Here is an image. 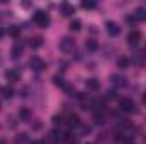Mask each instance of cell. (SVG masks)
<instances>
[{
    "label": "cell",
    "mask_w": 146,
    "mask_h": 144,
    "mask_svg": "<svg viewBox=\"0 0 146 144\" xmlns=\"http://www.w3.org/2000/svg\"><path fill=\"white\" fill-rule=\"evenodd\" d=\"M33 19H34V22H36L39 27H48L49 26V15L44 10H36Z\"/></svg>",
    "instance_id": "obj_1"
},
{
    "label": "cell",
    "mask_w": 146,
    "mask_h": 144,
    "mask_svg": "<svg viewBox=\"0 0 146 144\" xmlns=\"http://www.w3.org/2000/svg\"><path fill=\"white\" fill-rule=\"evenodd\" d=\"M73 48H75V41L72 37H65L60 41V49L63 53H70V51H73Z\"/></svg>",
    "instance_id": "obj_2"
},
{
    "label": "cell",
    "mask_w": 146,
    "mask_h": 144,
    "mask_svg": "<svg viewBox=\"0 0 146 144\" xmlns=\"http://www.w3.org/2000/svg\"><path fill=\"white\" fill-rule=\"evenodd\" d=\"M22 53H24V42H15L12 46V49H10V58L17 59V58L22 56Z\"/></svg>",
    "instance_id": "obj_3"
},
{
    "label": "cell",
    "mask_w": 146,
    "mask_h": 144,
    "mask_svg": "<svg viewBox=\"0 0 146 144\" xmlns=\"http://www.w3.org/2000/svg\"><path fill=\"white\" fill-rule=\"evenodd\" d=\"M29 65H31V68L34 70V71H41V70H44V61L39 58V56H33L31 58V61H29Z\"/></svg>",
    "instance_id": "obj_4"
},
{
    "label": "cell",
    "mask_w": 146,
    "mask_h": 144,
    "mask_svg": "<svg viewBox=\"0 0 146 144\" xmlns=\"http://www.w3.org/2000/svg\"><path fill=\"white\" fill-rule=\"evenodd\" d=\"M119 108H121L122 112H133V110H134V102H133L131 98H121Z\"/></svg>",
    "instance_id": "obj_5"
},
{
    "label": "cell",
    "mask_w": 146,
    "mask_h": 144,
    "mask_svg": "<svg viewBox=\"0 0 146 144\" xmlns=\"http://www.w3.org/2000/svg\"><path fill=\"white\" fill-rule=\"evenodd\" d=\"M110 81H112L114 87H119V88L127 87V80H126L122 75H112V76H110Z\"/></svg>",
    "instance_id": "obj_6"
},
{
    "label": "cell",
    "mask_w": 146,
    "mask_h": 144,
    "mask_svg": "<svg viewBox=\"0 0 146 144\" xmlns=\"http://www.w3.org/2000/svg\"><path fill=\"white\" fill-rule=\"evenodd\" d=\"M106 29H107L109 36H117V34L121 32V27H119L115 22H112V20H109V22L106 24Z\"/></svg>",
    "instance_id": "obj_7"
},
{
    "label": "cell",
    "mask_w": 146,
    "mask_h": 144,
    "mask_svg": "<svg viewBox=\"0 0 146 144\" xmlns=\"http://www.w3.org/2000/svg\"><path fill=\"white\" fill-rule=\"evenodd\" d=\"M85 85H87V88H88V90H92V92H97V90L100 88V81H99V80H95V78L87 80V81H85Z\"/></svg>",
    "instance_id": "obj_8"
},
{
    "label": "cell",
    "mask_w": 146,
    "mask_h": 144,
    "mask_svg": "<svg viewBox=\"0 0 146 144\" xmlns=\"http://www.w3.org/2000/svg\"><path fill=\"white\" fill-rule=\"evenodd\" d=\"M61 14L65 15V17H70V15H73L75 14V7L73 5H70V3H61Z\"/></svg>",
    "instance_id": "obj_9"
},
{
    "label": "cell",
    "mask_w": 146,
    "mask_h": 144,
    "mask_svg": "<svg viewBox=\"0 0 146 144\" xmlns=\"http://www.w3.org/2000/svg\"><path fill=\"white\" fill-rule=\"evenodd\" d=\"M127 41H129V44H138V42L141 41V32L131 31V32L127 34Z\"/></svg>",
    "instance_id": "obj_10"
},
{
    "label": "cell",
    "mask_w": 146,
    "mask_h": 144,
    "mask_svg": "<svg viewBox=\"0 0 146 144\" xmlns=\"http://www.w3.org/2000/svg\"><path fill=\"white\" fill-rule=\"evenodd\" d=\"M5 76H7L9 81H19V78H21V75H19L17 70H9V71H5Z\"/></svg>",
    "instance_id": "obj_11"
},
{
    "label": "cell",
    "mask_w": 146,
    "mask_h": 144,
    "mask_svg": "<svg viewBox=\"0 0 146 144\" xmlns=\"http://www.w3.org/2000/svg\"><path fill=\"white\" fill-rule=\"evenodd\" d=\"M19 119H22V120H29L31 119V110L26 107L19 108Z\"/></svg>",
    "instance_id": "obj_12"
},
{
    "label": "cell",
    "mask_w": 146,
    "mask_h": 144,
    "mask_svg": "<svg viewBox=\"0 0 146 144\" xmlns=\"http://www.w3.org/2000/svg\"><path fill=\"white\" fill-rule=\"evenodd\" d=\"M66 120H68V126H70V127H80V126H82V122H80V119H78L76 115H70Z\"/></svg>",
    "instance_id": "obj_13"
},
{
    "label": "cell",
    "mask_w": 146,
    "mask_h": 144,
    "mask_svg": "<svg viewBox=\"0 0 146 144\" xmlns=\"http://www.w3.org/2000/svg\"><path fill=\"white\" fill-rule=\"evenodd\" d=\"M134 17H136V20H146V9H143V7L136 9Z\"/></svg>",
    "instance_id": "obj_14"
},
{
    "label": "cell",
    "mask_w": 146,
    "mask_h": 144,
    "mask_svg": "<svg viewBox=\"0 0 146 144\" xmlns=\"http://www.w3.org/2000/svg\"><path fill=\"white\" fill-rule=\"evenodd\" d=\"M2 97L3 98H12L14 97V88L12 87H3L2 88Z\"/></svg>",
    "instance_id": "obj_15"
},
{
    "label": "cell",
    "mask_w": 146,
    "mask_h": 144,
    "mask_svg": "<svg viewBox=\"0 0 146 144\" xmlns=\"http://www.w3.org/2000/svg\"><path fill=\"white\" fill-rule=\"evenodd\" d=\"M7 32H9L10 37H19V34H21V27H19V26H10Z\"/></svg>",
    "instance_id": "obj_16"
},
{
    "label": "cell",
    "mask_w": 146,
    "mask_h": 144,
    "mask_svg": "<svg viewBox=\"0 0 146 144\" xmlns=\"http://www.w3.org/2000/svg\"><path fill=\"white\" fill-rule=\"evenodd\" d=\"M85 48H87L88 51H97V48H99V42H97L95 39H88V41H87V44H85Z\"/></svg>",
    "instance_id": "obj_17"
},
{
    "label": "cell",
    "mask_w": 146,
    "mask_h": 144,
    "mask_svg": "<svg viewBox=\"0 0 146 144\" xmlns=\"http://www.w3.org/2000/svg\"><path fill=\"white\" fill-rule=\"evenodd\" d=\"M117 66H119V68H122V70H126V68L129 66V59H127L126 56L119 58V59H117Z\"/></svg>",
    "instance_id": "obj_18"
},
{
    "label": "cell",
    "mask_w": 146,
    "mask_h": 144,
    "mask_svg": "<svg viewBox=\"0 0 146 144\" xmlns=\"http://www.w3.org/2000/svg\"><path fill=\"white\" fill-rule=\"evenodd\" d=\"M70 29H72V31H80V29H82V22H80L78 19L72 20V24H70Z\"/></svg>",
    "instance_id": "obj_19"
},
{
    "label": "cell",
    "mask_w": 146,
    "mask_h": 144,
    "mask_svg": "<svg viewBox=\"0 0 146 144\" xmlns=\"http://www.w3.org/2000/svg\"><path fill=\"white\" fill-rule=\"evenodd\" d=\"M31 46H33L34 49L41 48V46H42V37H34V39L31 41Z\"/></svg>",
    "instance_id": "obj_20"
},
{
    "label": "cell",
    "mask_w": 146,
    "mask_h": 144,
    "mask_svg": "<svg viewBox=\"0 0 146 144\" xmlns=\"http://www.w3.org/2000/svg\"><path fill=\"white\" fill-rule=\"evenodd\" d=\"M63 141H66L68 144H76V137H73L72 134H63Z\"/></svg>",
    "instance_id": "obj_21"
},
{
    "label": "cell",
    "mask_w": 146,
    "mask_h": 144,
    "mask_svg": "<svg viewBox=\"0 0 146 144\" xmlns=\"http://www.w3.org/2000/svg\"><path fill=\"white\" fill-rule=\"evenodd\" d=\"M122 144H134V139L131 137V136H121V139H119Z\"/></svg>",
    "instance_id": "obj_22"
},
{
    "label": "cell",
    "mask_w": 146,
    "mask_h": 144,
    "mask_svg": "<svg viewBox=\"0 0 146 144\" xmlns=\"http://www.w3.org/2000/svg\"><path fill=\"white\" fill-rule=\"evenodd\" d=\"M53 80H54V85H56V87H66V85H65V80H63L61 76H58V75H56Z\"/></svg>",
    "instance_id": "obj_23"
},
{
    "label": "cell",
    "mask_w": 146,
    "mask_h": 144,
    "mask_svg": "<svg viewBox=\"0 0 146 144\" xmlns=\"http://www.w3.org/2000/svg\"><path fill=\"white\" fill-rule=\"evenodd\" d=\"M26 141H27V134H19L15 137V143L17 144H22V143H26Z\"/></svg>",
    "instance_id": "obj_24"
},
{
    "label": "cell",
    "mask_w": 146,
    "mask_h": 144,
    "mask_svg": "<svg viewBox=\"0 0 146 144\" xmlns=\"http://www.w3.org/2000/svg\"><path fill=\"white\" fill-rule=\"evenodd\" d=\"M83 9H95V2H82Z\"/></svg>",
    "instance_id": "obj_25"
},
{
    "label": "cell",
    "mask_w": 146,
    "mask_h": 144,
    "mask_svg": "<svg viewBox=\"0 0 146 144\" xmlns=\"http://www.w3.org/2000/svg\"><path fill=\"white\" fill-rule=\"evenodd\" d=\"M63 120H65V119H63L61 115H54V117H53V122H54V126H58V124L61 126V124H63Z\"/></svg>",
    "instance_id": "obj_26"
},
{
    "label": "cell",
    "mask_w": 146,
    "mask_h": 144,
    "mask_svg": "<svg viewBox=\"0 0 146 144\" xmlns=\"http://www.w3.org/2000/svg\"><path fill=\"white\" fill-rule=\"evenodd\" d=\"M126 22L134 24V22H136V17H134V15H127V17H126Z\"/></svg>",
    "instance_id": "obj_27"
},
{
    "label": "cell",
    "mask_w": 146,
    "mask_h": 144,
    "mask_svg": "<svg viewBox=\"0 0 146 144\" xmlns=\"http://www.w3.org/2000/svg\"><path fill=\"white\" fill-rule=\"evenodd\" d=\"M80 127H82V132L83 134H88L90 132V126H80Z\"/></svg>",
    "instance_id": "obj_28"
},
{
    "label": "cell",
    "mask_w": 146,
    "mask_h": 144,
    "mask_svg": "<svg viewBox=\"0 0 146 144\" xmlns=\"http://www.w3.org/2000/svg\"><path fill=\"white\" fill-rule=\"evenodd\" d=\"M41 127H42V126H41V122H36V124L33 126V129H34V131H39Z\"/></svg>",
    "instance_id": "obj_29"
},
{
    "label": "cell",
    "mask_w": 146,
    "mask_h": 144,
    "mask_svg": "<svg viewBox=\"0 0 146 144\" xmlns=\"http://www.w3.org/2000/svg\"><path fill=\"white\" fill-rule=\"evenodd\" d=\"M109 98H117V93H115V92H112V90H110V92H109Z\"/></svg>",
    "instance_id": "obj_30"
},
{
    "label": "cell",
    "mask_w": 146,
    "mask_h": 144,
    "mask_svg": "<svg viewBox=\"0 0 146 144\" xmlns=\"http://www.w3.org/2000/svg\"><path fill=\"white\" fill-rule=\"evenodd\" d=\"M5 36V31H3V29H2V27H0V39H2V37Z\"/></svg>",
    "instance_id": "obj_31"
},
{
    "label": "cell",
    "mask_w": 146,
    "mask_h": 144,
    "mask_svg": "<svg viewBox=\"0 0 146 144\" xmlns=\"http://www.w3.org/2000/svg\"><path fill=\"white\" fill-rule=\"evenodd\" d=\"M31 144H44V141H33Z\"/></svg>",
    "instance_id": "obj_32"
},
{
    "label": "cell",
    "mask_w": 146,
    "mask_h": 144,
    "mask_svg": "<svg viewBox=\"0 0 146 144\" xmlns=\"http://www.w3.org/2000/svg\"><path fill=\"white\" fill-rule=\"evenodd\" d=\"M143 100H145V104H146V93H145V95H143Z\"/></svg>",
    "instance_id": "obj_33"
}]
</instances>
